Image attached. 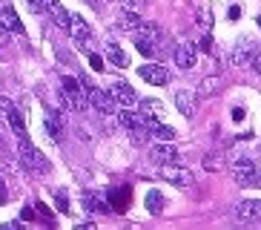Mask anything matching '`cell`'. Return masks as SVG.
Segmentation results:
<instances>
[{
  "label": "cell",
  "mask_w": 261,
  "mask_h": 230,
  "mask_svg": "<svg viewBox=\"0 0 261 230\" xmlns=\"http://www.w3.org/2000/svg\"><path fill=\"white\" fill-rule=\"evenodd\" d=\"M118 121H121V127H126V130H135V127H146V130H149V121H146L141 112H132V109H121V112H118Z\"/></svg>",
  "instance_id": "obj_19"
},
{
  "label": "cell",
  "mask_w": 261,
  "mask_h": 230,
  "mask_svg": "<svg viewBox=\"0 0 261 230\" xmlns=\"http://www.w3.org/2000/svg\"><path fill=\"white\" fill-rule=\"evenodd\" d=\"M6 204V187H3V181H0V207Z\"/></svg>",
  "instance_id": "obj_41"
},
{
  "label": "cell",
  "mask_w": 261,
  "mask_h": 230,
  "mask_svg": "<svg viewBox=\"0 0 261 230\" xmlns=\"http://www.w3.org/2000/svg\"><path fill=\"white\" fill-rule=\"evenodd\" d=\"M198 26H201V29H210V26H213V17H210V12H198Z\"/></svg>",
  "instance_id": "obj_29"
},
{
  "label": "cell",
  "mask_w": 261,
  "mask_h": 230,
  "mask_svg": "<svg viewBox=\"0 0 261 230\" xmlns=\"http://www.w3.org/2000/svg\"><path fill=\"white\" fill-rule=\"evenodd\" d=\"M250 63H253V66H255V72H258V75H261V49H258V52H255V58H253V61H250Z\"/></svg>",
  "instance_id": "obj_36"
},
{
  "label": "cell",
  "mask_w": 261,
  "mask_h": 230,
  "mask_svg": "<svg viewBox=\"0 0 261 230\" xmlns=\"http://www.w3.org/2000/svg\"><path fill=\"white\" fill-rule=\"evenodd\" d=\"M258 26H261V17H258Z\"/></svg>",
  "instance_id": "obj_43"
},
{
  "label": "cell",
  "mask_w": 261,
  "mask_h": 230,
  "mask_svg": "<svg viewBox=\"0 0 261 230\" xmlns=\"http://www.w3.org/2000/svg\"><path fill=\"white\" fill-rule=\"evenodd\" d=\"M135 49H138L144 58H152L155 52H158V46H155V40L149 38H141V35H135Z\"/></svg>",
  "instance_id": "obj_26"
},
{
  "label": "cell",
  "mask_w": 261,
  "mask_h": 230,
  "mask_svg": "<svg viewBox=\"0 0 261 230\" xmlns=\"http://www.w3.org/2000/svg\"><path fill=\"white\" fill-rule=\"evenodd\" d=\"M89 66H92L95 72H103V58L95 55V52H89Z\"/></svg>",
  "instance_id": "obj_28"
},
{
  "label": "cell",
  "mask_w": 261,
  "mask_h": 230,
  "mask_svg": "<svg viewBox=\"0 0 261 230\" xmlns=\"http://www.w3.org/2000/svg\"><path fill=\"white\" fill-rule=\"evenodd\" d=\"M218 84H221L218 78H204V81H201V92H204V95H207V92H215Z\"/></svg>",
  "instance_id": "obj_27"
},
{
  "label": "cell",
  "mask_w": 261,
  "mask_h": 230,
  "mask_svg": "<svg viewBox=\"0 0 261 230\" xmlns=\"http://www.w3.org/2000/svg\"><path fill=\"white\" fill-rule=\"evenodd\" d=\"M204 167H207V170H221V161H218V155H207V158H204Z\"/></svg>",
  "instance_id": "obj_30"
},
{
  "label": "cell",
  "mask_w": 261,
  "mask_h": 230,
  "mask_svg": "<svg viewBox=\"0 0 261 230\" xmlns=\"http://www.w3.org/2000/svg\"><path fill=\"white\" fill-rule=\"evenodd\" d=\"M175 66H181V69H192V66H195V46H192V43H178V49H175Z\"/></svg>",
  "instance_id": "obj_18"
},
{
  "label": "cell",
  "mask_w": 261,
  "mask_h": 230,
  "mask_svg": "<svg viewBox=\"0 0 261 230\" xmlns=\"http://www.w3.org/2000/svg\"><path fill=\"white\" fill-rule=\"evenodd\" d=\"M26 6H29L32 12H46V3H43V0H26Z\"/></svg>",
  "instance_id": "obj_31"
},
{
  "label": "cell",
  "mask_w": 261,
  "mask_h": 230,
  "mask_svg": "<svg viewBox=\"0 0 261 230\" xmlns=\"http://www.w3.org/2000/svg\"><path fill=\"white\" fill-rule=\"evenodd\" d=\"M138 112L144 115L149 124H155V121H164L167 109H164V104L158 98H144V101H138Z\"/></svg>",
  "instance_id": "obj_10"
},
{
  "label": "cell",
  "mask_w": 261,
  "mask_h": 230,
  "mask_svg": "<svg viewBox=\"0 0 261 230\" xmlns=\"http://www.w3.org/2000/svg\"><path fill=\"white\" fill-rule=\"evenodd\" d=\"M138 75L144 78L146 84H152V86L169 84V72L164 66H158V63H144V66H138Z\"/></svg>",
  "instance_id": "obj_9"
},
{
  "label": "cell",
  "mask_w": 261,
  "mask_h": 230,
  "mask_svg": "<svg viewBox=\"0 0 261 230\" xmlns=\"http://www.w3.org/2000/svg\"><path fill=\"white\" fill-rule=\"evenodd\" d=\"M0 109H3V118L9 121V127H12V132H15L17 138H26L29 132H26V121H23V112L12 104L9 98H0Z\"/></svg>",
  "instance_id": "obj_6"
},
{
  "label": "cell",
  "mask_w": 261,
  "mask_h": 230,
  "mask_svg": "<svg viewBox=\"0 0 261 230\" xmlns=\"http://www.w3.org/2000/svg\"><path fill=\"white\" fill-rule=\"evenodd\" d=\"M0 227H3V230H17L20 224H17V222H6V224H0Z\"/></svg>",
  "instance_id": "obj_42"
},
{
  "label": "cell",
  "mask_w": 261,
  "mask_h": 230,
  "mask_svg": "<svg viewBox=\"0 0 261 230\" xmlns=\"http://www.w3.org/2000/svg\"><path fill=\"white\" fill-rule=\"evenodd\" d=\"M258 184H261V181H258Z\"/></svg>",
  "instance_id": "obj_45"
},
{
  "label": "cell",
  "mask_w": 261,
  "mask_h": 230,
  "mask_svg": "<svg viewBox=\"0 0 261 230\" xmlns=\"http://www.w3.org/2000/svg\"><path fill=\"white\" fill-rule=\"evenodd\" d=\"M175 107L184 118H192V115H195V95H192L190 89H178L175 92Z\"/></svg>",
  "instance_id": "obj_17"
},
{
  "label": "cell",
  "mask_w": 261,
  "mask_h": 230,
  "mask_svg": "<svg viewBox=\"0 0 261 230\" xmlns=\"http://www.w3.org/2000/svg\"><path fill=\"white\" fill-rule=\"evenodd\" d=\"M258 153H261V147H258Z\"/></svg>",
  "instance_id": "obj_44"
},
{
  "label": "cell",
  "mask_w": 261,
  "mask_h": 230,
  "mask_svg": "<svg viewBox=\"0 0 261 230\" xmlns=\"http://www.w3.org/2000/svg\"><path fill=\"white\" fill-rule=\"evenodd\" d=\"M43 127H46V135L52 141H61L63 138V121L58 109H46V118H43Z\"/></svg>",
  "instance_id": "obj_15"
},
{
  "label": "cell",
  "mask_w": 261,
  "mask_h": 230,
  "mask_svg": "<svg viewBox=\"0 0 261 230\" xmlns=\"http://www.w3.org/2000/svg\"><path fill=\"white\" fill-rule=\"evenodd\" d=\"M84 207L89 210V213H109V210H112L98 193H84Z\"/></svg>",
  "instance_id": "obj_20"
},
{
  "label": "cell",
  "mask_w": 261,
  "mask_h": 230,
  "mask_svg": "<svg viewBox=\"0 0 261 230\" xmlns=\"http://www.w3.org/2000/svg\"><path fill=\"white\" fill-rule=\"evenodd\" d=\"M121 6H126V9H138V6H144L146 0H118Z\"/></svg>",
  "instance_id": "obj_34"
},
{
  "label": "cell",
  "mask_w": 261,
  "mask_h": 230,
  "mask_svg": "<svg viewBox=\"0 0 261 230\" xmlns=\"http://www.w3.org/2000/svg\"><path fill=\"white\" fill-rule=\"evenodd\" d=\"M149 135H152L155 141H175L178 132L172 130V127H167V124L155 121V124H149Z\"/></svg>",
  "instance_id": "obj_22"
},
{
  "label": "cell",
  "mask_w": 261,
  "mask_h": 230,
  "mask_svg": "<svg viewBox=\"0 0 261 230\" xmlns=\"http://www.w3.org/2000/svg\"><path fill=\"white\" fill-rule=\"evenodd\" d=\"M161 167V178L169 184H178V187H190L195 178H192V173L187 167H175V164H158Z\"/></svg>",
  "instance_id": "obj_8"
},
{
  "label": "cell",
  "mask_w": 261,
  "mask_h": 230,
  "mask_svg": "<svg viewBox=\"0 0 261 230\" xmlns=\"http://www.w3.org/2000/svg\"><path fill=\"white\" fill-rule=\"evenodd\" d=\"M69 35L81 49L92 52V43H89V40H92V26L86 23L84 15H69Z\"/></svg>",
  "instance_id": "obj_5"
},
{
  "label": "cell",
  "mask_w": 261,
  "mask_h": 230,
  "mask_svg": "<svg viewBox=\"0 0 261 230\" xmlns=\"http://www.w3.org/2000/svg\"><path fill=\"white\" fill-rule=\"evenodd\" d=\"M38 213L43 216V219H49V222H52V219H55V216H52V210H49V207L43 204V201H38Z\"/></svg>",
  "instance_id": "obj_33"
},
{
  "label": "cell",
  "mask_w": 261,
  "mask_h": 230,
  "mask_svg": "<svg viewBox=\"0 0 261 230\" xmlns=\"http://www.w3.org/2000/svg\"><path fill=\"white\" fill-rule=\"evenodd\" d=\"M213 49V40L210 38H201V52H210Z\"/></svg>",
  "instance_id": "obj_38"
},
{
  "label": "cell",
  "mask_w": 261,
  "mask_h": 230,
  "mask_svg": "<svg viewBox=\"0 0 261 230\" xmlns=\"http://www.w3.org/2000/svg\"><path fill=\"white\" fill-rule=\"evenodd\" d=\"M17 155H20V161H23L29 170H35V173H49V161H46V155L40 153L38 147L29 141V135L26 138H17Z\"/></svg>",
  "instance_id": "obj_3"
},
{
  "label": "cell",
  "mask_w": 261,
  "mask_h": 230,
  "mask_svg": "<svg viewBox=\"0 0 261 230\" xmlns=\"http://www.w3.org/2000/svg\"><path fill=\"white\" fill-rule=\"evenodd\" d=\"M0 26L6 32H15V35H23V23L17 17V12L12 9V3H3L0 6Z\"/></svg>",
  "instance_id": "obj_13"
},
{
  "label": "cell",
  "mask_w": 261,
  "mask_h": 230,
  "mask_svg": "<svg viewBox=\"0 0 261 230\" xmlns=\"http://www.w3.org/2000/svg\"><path fill=\"white\" fill-rule=\"evenodd\" d=\"M144 201H146V210H149L152 216H158V213L164 210V196H161V190H149Z\"/></svg>",
  "instance_id": "obj_25"
},
{
  "label": "cell",
  "mask_w": 261,
  "mask_h": 230,
  "mask_svg": "<svg viewBox=\"0 0 261 230\" xmlns=\"http://www.w3.org/2000/svg\"><path fill=\"white\" fill-rule=\"evenodd\" d=\"M61 101H63V107L72 109V112H84V109L89 107L81 78H69V75L63 78L61 81Z\"/></svg>",
  "instance_id": "obj_1"
},
{
  "label": "cell",
  "mask_w": 261,
  "mask_h": 230,
  "mask_svg": "<svg viewBox=\"0 0 261 230\" xmlns=\"http://www.w3.org/2000/svg\"><path fill=\"white\" fill-rule=\"evenodd\" d=\"M55 199H58V207H61L63 213H69V199H66L63 193H55Z\"/></svg>",
  "instance_id": "obj_32"
},
{
  "label": "cell",
  "mask_w": 261,
  "mask_h": 230,
  "mask_svg": "<svg viewBox=\"0 0 261 230\" xmlns=\"http://www.w3.org/2000/svg\"><path fill=\"white\" fill-rule=\"evenodd\" d=\"M227 15H230V20H238V15H241V9H238V6H230V12H227Z\"/></svg>",
  "instance_id": "obj_40"
},
{
  "label": "cell",
  "mask_w": 261,
  "mask_h": 230,
  "mask_svg": "<svg viewBox=\"0 0 261 230\" xmlns=\"http://www.w3.org/2000/svg\"><path fill=\"white\" fill-rule=\"evenodd\" d=\"M9 43V38H6V29H3V26H0V52H3V46Z\"/></svg>",
  "instance_id": "obj_39"
},
{
  "label": "cell",
  "mask_w": 261,
  "mask_h": 230,
  "mask_svg": "<svg viewBox=\"0 0 261 230\" xmlns=\"http://www.w3.org/2000/svg\"><path fill=\"white\" fill-rule=\"evenodd\" d=\"M81 84H84L86 101H89V104L98 109V112H103V115H112V112H115V98L109 95V89H100V86H95L86 75H81Z\"/></svg>",
  "instance_id": "obj_4"
},
{
  "label": "cell",
  "mask_w": 261,
  "mask_h": 230,
  "mask_svg": "<svg viewBox=\"0 0 261 230\" xmlns=\"http://www.w3.org/2000/svg\"><path fill=\"white\" fill-rule=\"evenodd\" d=\"M109 95L115 98V104H121V107H132L135 101H138V92L132 89L126 81H115L112 84V89H109Z\"/></svg>",
  "instance_id": "obj_12"
},
{
  "label": "cell",
  "mask_w": 261,
  "mask_h": 230,
  "mask_svg": "<svg viewBox=\"0 0 261 230\" xmlns=\"http://www.w3.org/2000/svg\"><path fill=\"white\" fill-rule=\"evenodd\" d=\"M230 173H232V178H236L241 187H250V184H258L261 181V170H258V164H255L250 155H236V158L230 161Z\"/></svg>",
  "instance_id": "obj_2"
},
{
  "label": "cell",
  "mask_w": 261,
  "mask_h": 230,
  "mask_svg": "<svg viewBox=\"0 0 261 230\" xmlns=\"http://www.w3.org/2000/svg\"><path fill=\"white\" fill-rule=\"evenodd\" d=\"M43 3H46V12H49V17L55 20V26H61V29H69V12L63 9L61 0H43Z\"/></svg>",
  "instance_id": "obj_16"
},
{
  "label": "cell",
  "mask_w": 261,
  "mask_h": 230,
  "mask_svg": "<svg viewBox=\"0 0 261 230\" xmlns=\"http://www.w3.org/2000/svg\"><path fill=\"white\" fill-rule=\"evenodd\" d=\"M149 158L155 164H178V150L169 141H158V144L149 150Z\"/></svg>",
  "instance_id": "obj_11"
},
{
  "label": "cell",
  "mask_w": 261,
  "mask_h": 230,
  "mask_svg": "<svg viewBox=\"0 0 261 230\" xmlns=\"http://www.w3.org/2000/svg\"><path fill=\"white\" fill-rule=\"evenodd\" d=\"M141 23H144V20H141L135 12H121V15H118V26H121L123 32H132V35H135Z\"/></svg>",
  "instance_id": "obj_23"
},
{
  "label": "cell",
  "mask_w": 261,
  "mask_h": 230,
  "mask_svg": "<svg viewBox=\"0 0 261 230\" xmlns=\"http://www.w3.org/2000/svg\"><path fill=\"white\" fill-rule=\"evenodd\" d=\"M236 216L241 219V222H258L261 219V201L255 199H244L236 204Z\"/></svg>",
  "instance_id": "obj_14"
},
{
  "label": "cell",
  "mask_w": 261,
  "mask_h": 230,
  "mask_svg": "<svg viewBox=\"0 0 261 230\" xmlns=\"http://www.w3.org/2000/svg\"><path fill=\"white\" fill-rule=\"evenodd\" d=\"M258 52V46H255V40L250 38V35H244V38H238V43L232 46L230 52V61L236 63V66H247V63L253 61V55Z\"/></svg>",
  "instance_id": "obj_7"
},
{
  "label": "cell",
  "mask_w": 261,
  "mask_h": 230,
  "mask_svg": "<svg viewBox=\"0 0 261 230\" xmlns=\"http://www.w3.org/2000/svg\"><path fill=\"white\" fill-rule=\"evenodd\" d=\"M232 121H244V109H241V107L232 109Z\"/></svg>",
  "instance_id": "obj_37"
},
{
  "label": "cell",
  "mask_w": 261,
  "mask_h": 230,
  "mask_svg": "<svg viewBox=\"0 0 261 230\" xmlns=\"http://www.w3.org/2000/svg\"><path fill=\"white\" fill-rule=\"evenodd\" d=\"M109 204H115L118 213H123V210H126V204H129V190H126V187L112 190V193H109Z\"/></svg>",
  "instance_id": "obj_24"
},
{
  "label": "cell",
  "mask_w": 261,
  "mask_h": 230,
  "mask_svg": "<svg viewBox=\"0 0 261 230\" xmlns=\"http://www.w3.org/2000/svg\"><path fill=\"white\" fill-rule=\"evenodd\" d=\"M107 61L112 66H129V55L123 52L118 43H107Z\"/></svg>",
  "instance_id": "obj_21"
},
{
  "label": "cell",
  "mask_w": 261,
  "mask_h": 230,
  "mask_svg": "<svg viewBox=\"0 0 261 230\" xmlns=\"http://www.w3.org/2000/svg\"><path fill=\"white\" fill-rule=\"evenodd\" d=\"M35 216H38V210H35V207H23V213H20V219H26V222H32Z\"/></svg>",
  "instance_id": "obj_35"
}]
</instances>
